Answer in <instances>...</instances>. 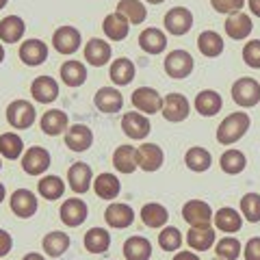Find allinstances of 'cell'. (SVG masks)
Wrapping results in <instances>:
<instances>
[{"label":"cell","mask_w":260,"mask_h":260,"mask_svg":"<svg viewBox=\"0 0 260 260\" xmlns=\"http://www.w3.org/2000/svg\"><path fill=\"white\" fill-rule=\"evenodd\" d=\"M249 124H251V119H249L247 113H241V111L230 113V115H228L217 128V141L221 145L237 143L239 139L245 137V133L249 130Z\"/></svg>","instance_id":"obj_1"},{"label":"cell","mask_w":260,"mask_h":260,"mask_svg":"<svg viewBox=\"0 0 260 260\" xmlns=\"http://www.w3.org/2000/svg\"><path fill=\"white\" fill-rule=\"evenodd\" d=\"M232 100L243 109H251L260 102V83L254 78H239L232 85Z\"/></svg>","instance_id":"obj_2"},{"label":"cell","mask_w":260,"mask_h":260,"mask_svg":"<svg viewBox=\"0 0 260 260\" xmlns=\"http://www.w3.org/2000/svg\"><path fill=\"white\" fill-rule=\"evenodd\" d=\"M7 121L18 128V130H26L35 124V107L28 100H15L7 107Z\"/></svg>","instance_id":"obj_3"},{"label":"cell","mask_w":260,"mask_h":260,"mask_svg":"<svg viewBox=\"0 0 260 260\" xmlns=\"http://www.w3.org/2000/svg\"><path fill=\"white\" fill-rule=\"evenodd\" d=\"M193 68H195L193 56L186 50H174V52H169L165 59V72H167V76L174 80L186 78L193 72Z\"/></svg>","instance_id":"obj_4"},{"label":"cell","mask_w":260,"mask_h":260,"mask_svg":"<svg viewBox=\"0 0 260 260\" xmlns=\"http://www.w3.org/2000/svg\"><path fill=\"white\" fill-rule=\"evenodd\" d=\"M162 117L167 121H184L191 113V104L182 93H167L162 98Z\"/></svg>","instance_id":"obj_5"},{"label":"cell","mask_w":260,"mask_h":260,"mask_svg":"<svg viewBox=\"0 0 260 260\" xmlns=\"http://www.w3.org/2000/svg\"><path fill=\"white\" fill-rule=\"evenodd\" d=\"M213 217L215 215H213V210H210V206L206 204V202H202V200H191V202H186V204L182 206V219L191 228L210 225Z\"/></svg>","instance_id":"obj_6"},{"label":"cell","mask_w":260,"mask_h":260,"mask_svg":"<svg viewBox=\"0 0 260 260\" xmlns=\"http://www.w3.org/2000/svg\"><path fill=\"white\" fill-rule=\"evenodd\" d=\"M162 24H165L167 32H172V35H176V37L186 35L193 26V13L186 9V7H174V9L167 11Z\"/></svg>","instance_id":"obj_7"},{"label":"cell","mask_w":260,"mask_h":260,"mask_svg":"<svg viewBox=\"0 0 260 260\" xmlns=\"http://www.w3.org/2000/svg\"><path fill=\"white\" fill-rule=\"evenodd\" d=\"M48 167H50V152H48L46 148L35 145V148H28L26 152H24L22 169L28 176H42Z\"/></svg>","instance_id":"obj_8"},{"label":"cell","mask_w":260,"mask_h":260,"mask_svg":"<svg viewBox=\"0 0 260 260\" xmlns=\"http://www.w3.org/2000/svg\"><path fill=\"white\" fill-rule=\"evenodd\" d=\"M133 104H135L137 111L154 115V113H158L162 109V98L158 95L156 89L139 87V89H135V93H133Z\"/></svg>","instance_id":"obj_9"},{"label":"cell","mask_w":260,"mask_h":260,"mask_svg":"<svg viewBox=\"0 0 260 260\" xmlns=\"http://www.w3.org/2000/svg\"><path fill=\"white\" fill-rule=\"evenodd\" d=\"M54 50L61 54H74L80 48V32L74 26H59L52 35Z\"/></svg>","instance_id":"obj_10"},{"label":"cell","mask_w":260,"mask_h":260,"mask_svg":"<svg viewBox=\"0 0 260 260\" xmlns=\"http://www.w3.org/2000/svg\"><path fill=\"white\" fill-rule=\"evenodd\" d=\"M150 119L141 115L139 111H135V113H124V119H121V130L130 137V139H135V141H141L145 139V137L150 135Z\"/></svg>","instance_id":"obj_11"},{"label":"cell","mask_w":260,"mask_h":260,"mask_svg":"<svg viewBox=\"0 0 260 260\" xmlns=\"http://www.w3.org/2000/svg\"><path fill=\"white\" fill-rule=\"evenodd\" d=\"M87 213H89V208L83 200H78V198H72V200H65L63 202V206L59 210V215H61V221L65 225H70V228H78V225H83V221L87 219Z\"/></svg>","instance_id":"obj_12"},{"label":"cell","mask_w":260,"mask_h":260,"mask_svg":"<svg viewBox=\"0 0 260 260\" xmlns=\"http://www.w3.org/2000/svg\"><path fill=\"white\" fill-rule=\"evenodd\" d=\"M93 143V133L91 128L85 124H74L65 130V145L74 152H85L91 148Z\"/></svg>","instance_id":"obj_13"},{"label":"cell","mask_w":260,"mask_h":260,"mask_svg":"<svg viewBox=\"0 0 260 260\" xmlns=\"http://www.w3.org/2000/svg\"><path fill=\"white\" fill-rule=\"evenodd\" d=\"M162 160H165V154L156 143H143L141 148H137V165L143 172H158Z\"/></svg>","instance_id":"obj_14"},{"label":"cell","mask_w":260,"mask_h":260,"mask_svg":"<svg viewBox=\"0 0 260 260\" xmlns=\"http://www.w3.org/2000/svg\"><path fill=\"white\" fill-rule=\"evenodd\" d=\"M20 59L24 65H28V68H37V65L46 63V59H48V46L42 39H26V42L20 46Z\"/></svg>","instance_id":"obj_15"},{"label":"cell","mask_w":260,"mask_h":260,"mask_svg":"<svg viewBox=\"0 0 260 260\" xmlns=\"http://www.w3.org/2000/svg\"><path fill=\"white\" fill-rule=\"evenodd\" d=\"M68 184L72 186L74 193H85L89 186L93 184V172L87 162H74L68 169Z\"/></svg>","instance_id":"obj_16"},{"label":"cell","mask_w":260,"mask_h":260,"mask_svg":"<svg viewBox=\"0 0 260 260\" xmlns=\"http://www.w3.org/2000/svg\"><path fill=\"white\" fill-rule=\"evenodd\" d=\"M93 104L98 111L102 113H119L121 107H124V98H121V93L117 91V89L113 87H102L98 89V93L93 95Z\"/></svg>","instance_id":"obj_17"},{"label":"cell","mask_w":260,"mask_h":260,"mask_svg":"<svg viewBox=\"0 0 260 260\" xmlns=\"http://www.w3.org/2000/svg\"><path fill=\"white\" fill-rule=\"evenodd\" d=\"M11 210L20 219H28L37 213V198L28 189H18L11 195Z\"/></svg>","instance_id":"obj_18"},{"label":"cell","mask_w":260,"mask_h":260,"mask_svg":"<svg viewBox=\"0 0 260 260\" xmlns=\"http://www.w3.org/2000/svg\"><path fill=\"white\" fill-rule=\"evenodd\" d=\"M111 44H107L104 39H89V44L85 46V61L89 65H93V68H102V65H107L111 61Z\"/></svg>","instance_id":"obj_19"},{"label":"cell","mask_w":260,"mask_h":260,"mask_svg":"<svg viewBox=\"0 0 260 260\" xmlns=\"http://www.w3.org/2000/svg\"><path fill=\"white\" fill-rule=\"evenodd\" d=\"M30 93L39 104H50L59 98V85H56V80L50 76H39L32 80Z\"/></svg>","instance_id":"obj_20"},{"label":"cell","mask_w":260,"mask_h":260,"mask_svg":"<svg viewBox=\"0 0 260 260\" xmlns=\"http://www.w3.org/2000/svg\"><path fill=\"white\" fill-rule=\"evenodd\" d=\"M223 28L228 32V37L230 39H237V42H241V39H245L251 35V28H254V24H251V18L245 13H232L225 18V24Z\"/></svg>","instance_id":"obj_21"},{"label":"cell","mask_w":260,"mask_h":260,"mask_svg":"<svg viewBox=\"0 0 260 260\" xmlns=\"http://www.w3.org/2000/svg\"><path fill=\"white\" fill-rule=\"evenodd\" d=\"M104 219H107V223L111 228H117V230H121V228L133 225V221H135V210H133V206H128V204L113 202V204H109L107 213H104Z\"/></svg>","instance_id":"obj_22"},{"label":"cell","mask_w":260,"mask_h":260,"mask_svg":"<svg viewBox=\"0 0 260 260\" xmlns=\"http://www.w3.org/2000/svg\"><path fill=\"white\" fill-rule=\"evenodd\" d=\"M195 111L200 113V115L204 117H215L219 111H221L223 107V100L221 95H219L217 91H213V89H204V91H200L198 95H195Z\"/></svg>","instance_id":"obj_23"},{"label":"cell","mask_w":260,"mask_h":260,"mask_svg":"<svg viewBox=\"0 0 260 260\" xmlns=\"http://www.w3.org/2000/svg\"><path fill=\"white\" fill-rule=\"evenodd\" d=\"M128 20L124 18L121 13H111L104 18L102 22V30H104V35H107L109 39H113V42H121V39H126L128 37V32H130V26H128Z\"/></svg>","instance_id":"obj_24"},{"label":"cell","mask_w":260,"mask_h":260,"mask_svg":"<svg viewBox=\"0 0 260 260\" xmlns=\"http://www.w3.org/2000/svg\"><path fill=\"white\" fill-rule=\"evenodd\" d=\"M39 126H42V130L48 137H56V135H61V133L68 130V115L59 109H50L42 115Z\"/></svg>","instance_id":"obj_25"},{"label":"cell","mask_w":260,"mask_h":260,"mask_svg":"<svg viewBox=\"0 0 260 260\" xmlns=\"http://www.w3.org/2000/svg\"><path fill=\"white\" fill-rule=\"evenodd\" d=\"M135 72H137V70H135V63L130 61V59H126V56H121V59H117V61L111 63L109 76H111V80H113V83H115L117 87H126V85L133 83Z\"/></svg>","instance_id":"obj_26"},{"label":"cell","mask_w":260,"mask_h":260,"mask_svg":"<svg viewBox=\"0 0 260 260\" xmlns=\"http://www.w3.org/2000/svg\"><path fill=\"white\" fill-rule=\"evenodd\" d=\"M215 230L210 225H204V228H191L189 234H186V243L189 247L195 249V251H206L215 245Z\"/></svg>","instance_id":"obj_27"},{"label":"cell","mask_w":260,"mask_h":260,"mask_svg":"<svg viewBox=\"0 0 260 260\" xmlns=\"http://www.w3.org/2000/svg\"><path fill=\"white\" fill-rule=\"evenodd\" d=\"M213 221L217 225V230H221L225 234H234V232H239L241 230V225H243V217L237 213L234 208H219L215 217H213Z\"/></svg>","instance_id":"obj_28"},{"label":"cell","mask_w":260,"mask_h":260,"mask_svg":"<svg viewBox=\"0 0 260 260\" xmlns=\"http://www.w3.org/2000/svg\"><path fill=\"white\" fill-rule=\"evenodd\" d=\"M139 46L148 54H160L167 48V37L158 28H145L139 35Z\"/></svg>","instance_id":"obj_29"},{"label":"cell","mask_w":260,"mask_h":260,"mask_svg":"<svg viewBox=\"0 0 260 260\" xmlns=\"http://www.w3.org/2000/svg\"><path fill=\"white\" fill-rule=\"evenodd\" d=\"M26 26H24V20L18 15H7V18L0 22V39L3 44H18Z\"/></svg>","instance_id":"obj_30"},{"label":"cell","mask_w":260,"mask_h":260,"mask_svg":"<svg viewBox=\"0 0 260 260\" xmlns=\"http://www.w3.org/2000/svg\"><path fill=\"white\" fill-rule=\"evenodd\" d=\"M124 256L126 260H150L152 256V243L145 237H130L124 243Z\"/></svg>","instance_id":"obj_31"},{"label":"cell","mask_w":260,"mask_h":260,"mask_svg":"<svg viewBox=\"0 0 260 260\" xmlns=\"http://www.w3.org/2000/svg\"><path fill=\"white\" fill-rule=\"evenodd\" d=\"M113 165L119 174H133L137 167V148L133 145H119L113 154Z\"/></svg>","instance_id":"obj_32"},{"label":"cell","mask_w":260,"mask_h":260,"mask_svg":"<svg viewBox=\"0 0 260 260\" xmlns=\"http://www.w3.org/2000/svg\"><path fill=\"white\" fill-rule=\"evenodd\" d=\"M93 191L98 198H102V200H115L119 191H121V184L117 180V176H113V174H100L93 180Z\"/></svg>","instance_id":"obj_33"},{"label":"cell","mask_w":260,"mask_h":260,"mask_svg":"<svg viewBox=\"0 0 260 260\" xmlns=\"http://www.w3.org/2000/svg\"><path fill=\"white\" fill-rule=\"evenodd\" d=\"M198 48L200 52L208 56V59H215L223 52V37L215 30H204L202 35L198 37Z\"/></svg>","instance_id":"obj_34"},{"label":"cell","mask_w":260,"mask_h":260,"mask_svg":"<svg viewBox=\"0 0 260 260\" xmlns=\"http://www.w3.org/2000/svg\"><path fill=\"white\" fill-rule=\"evenodd\" d=\"M61 80L68 87H80L87 80V68L80 61H65L61 65Z\"/></svg>","instance_id":"obj_35"},{"label":"cell","mask_w":260,"mask_h":260,"mask_svg":"<svg viewBox=\"0 0 260 260\" xmlns=\"http://www.w3.org/2000/svg\"><path fill=\"white\" fill-rule=\"evenodd\" d=\"M44 251L48 256H52V258H61L65 251H68L70 247V237L65 232H59V230H54L50 234H46L44 237Z\"/></svg>","instance_id":"obj_36"},{"label":"cell","mask_w":260,"mask_h":260,"mask_svg":"<svg viewBox=\"0 0 260 260\" xmlns=\"http://www.w3.org/2000/svg\"><path fill=\"white\" fill-rule=\"evenodd\" d=\"M117 13H121L130 24H141L148 18V9L141 0H119L117 3Z\"/></svg>","instance_id":"obj_37"},{"label":"cell","mask_w":260,"mask_h":260,"mask_svg":"<svg viewBox=\"0 0 260 260\" xmlns=\"http://www.w3.org/2000/svg\"><path fill=\"white\" fill-rule=\"evenodd\" d=\"M109 245H111V234L104 228H91L85 234V247L91 254H102V251L109 249Z\"/></svg>","instance_id":"obj_38"},{"label":"cell","mask_w":260,"mask_h":260,"mask_svg":"<svg viewBox=\"0 0 260 260\" xmlns=\"http://www.w3.org/2000/svg\"><path fill=\"white\" fill-rule=\"evenodd\" d=\"M167 219H169V213L162 204H154L152 202V204H145L141 208V221L148 228H162L167 223Z\"/></svg>","instance_id":"obj_39"},{"label":"cell","mask_w":260,"mask_h":260,"mask_svg":"<svg viewBox=\"0 0 260 260\" xmlns=\"http://www.w3.org/2000/svg\"><path fill=\"white\" fill-rule=\"evenodd\" d=\"M184 162L186 167L191 169V172H206V169L213 165V156H210V152L204 150V148H191L189 152L184 154Z\"/></svg>","instance_id":"obj_40"},{"label":"cell","mask_w":260,"mask_h":260,"mask_svg":"<svg viewBox=\"0 0 260 260\" xmlns=\"http://www.w3.org/2000/svg\"><path fill=\"white\" fill-rule=\"evenodd\" d=\"M219 165H221V169H223L225 174L237 176V174H241L243 169H245L247 158H245V154H243L241 150H228V152L221 154V160H219Z\"/></svg>","instance_id":"obj_41"},{"label":"cell","mask_w":260,"mask_h":260,"mask_svg":"<svg viewBox=\"0 0 260 260\" xmlns=\"http://www.w3.org/2000/svg\"><path fill=\"white\" fill-rule=\"evenodd\" d=\"M39 195H42L44 200H61L63 193H65V182L61 180L59 176H46L39 180Z\"/></svg>","instance_id":"obj_42"},{"label":"cell","mask_w":260,"mask_h":260,"mask_svg":"<svg viewBox=\"0 0 260 260\" xmlns=\"http://www.w3.org/2000/svg\"><path fill=\"white\" fill-rule=\"evenodd\" d=\"M22 150H24L22 137H18L15 133L0 135V154H3L7 160H15L22 154Z\"/></svg>","instance_id":"obj_43"},{"label":"cell","mask_w":260,"mask_h":260,"mask_svg":"<svg viewBox=\"0 0 260 260\" xmlns=\"http://www.w3.org/2000/svg\"><path fill=\"white\" fill-rule=\"evenodd\" d=\"M241 213L249 223L260 221V195L258 193H245L241 200Z\"/></svg>","instance_id":"obj_44"},{"label":"cell","mask_w":260,"mask_h":260,"mask_svg":"<svg viewBox=\"0 0 260 260\" xmlns=\"http://www.w3.org/2000/svg\"><path fill=\"white\" fill-rule=\"evenodd\" d=\"M215 254L217 258L223 260H237L241 256V241L234 237H225L215 245Z\"/></svg>","instance_id":"obj_45"},{"label":"cell","mask_w":260,"mask_h":260,"mask_svg":"<svg viewBox=\"0 0 260 260\" xmlns=\"http://www.w3.org/2000/svg\"><path fill=\"white\" fill-rule=\"evenodd\" d=\"M158 245L165 249V251H176V249H180V245H182V234H180V230H178V228H174V225L165 228V230L158 234Z\"/></svg>","instance_id":"obj_46"},{"label":"cell","mask_w":260,"mask_h":260,"mask_svg":"<svg viewBox=\"0 0 260 260\" xmlns=\"http://www.w3.org/2000/svg\"><path fill=\"white\" fill-rule=\"evenodd\" d=\"M243 61L249 68L260 70V39H251L249 44H245V48H243Z\"/></svg>","instance_id":"obj_47"},{"label":"cell","mask_w":260,"mask_h":260,"mask_svg":"<svg viewBox=\"0 0 260 260\" xmlns=\"http://www.w3.org/2000/svg\"><path fill=\"white\" fill-rule=\"evenodd\" d=\"M213 3V9L217 13H223V15H232V13H239L245 5V0H210Z\"/></svg>","instance_id":"obj_48"},{"label":"cell","mask_w":260,"mask_h":260,"mask_svg":"<svg viewBox=\"0 0 260 260\" xmlns=\"http://www.w3.org/2000/svg\"><path fill=\"white\" fill-rule=\"evenodd\" d=\"M245 260H260V237H254L245 243Z\"/></svg>","instance_id":"obj_49"},{"label":"cell","mask_w":260,"mask_h":260,"mask_svg":"<svg viewBox=\"0 0 260 260\" xmlns=\"http://www.w3.org/2000/svg\"><path fill=\"white\" fill-rule=\"evenodd\" d=\"M11 247H13V239H11V234H9V232H5L3 228H0V258L9 254Z\"/></svg>","instance_id":"obj_50"},{"label":"cell","mask_w":260,"mask_h":260,"mask_svg":"<svg viewBox=\"0 0 260 260\" xmlns=\"http://www.w3.org/2000/svg\"><path fill=\"white\" fill-rule=\"evenodd\" d=\"M174 260H200V256L193 254V251H178L174 256Z\"/></svg>","instance_id":"obj_51"},{"label":"cell","mask_w":260,"mask_h":260,"mask_svg":"<svg viewBox=\"0 0 260 260\" xmlns=\"http://www.w3.org/2000/svg\"><path fill=\"white\" fill-rule=\"evenodd\" d=\"M249 5V11L256 15V18H260V0H247Z\"/></svg>","instance_id":"obj_52"},{"label":"cell","mask_w":260,"mask_h":260,"mask_svg":"<svg viewBox=\"0 0 260 260\" xmlns=\"http://www.w3.org/2000/svg\"><path fill=\"white\" fill-rule=\"evenodd\" d=\"M22 260H46L42 254H26V256H24Z\"/></svg>","instance_id":"obj_53"},{"label":"cell","mask_w":260,"mask_h":260,"mask_svg":"<svg viewBox=\"0 0 260 260\" xmlns=\"http://www.w3.org/2000/svg\"><path fill=\"white\" fill-rule=\"evenodd\" d=\"M5 193H7V191H5V184H3V182H0V202H3V200H5Z\"/></svg>","instance_id":"obj_54"},{"label":"cell","mask_w":260,"mask_h":260,"mask_svg":"<svg viewBox=\"0 0 260 260\" xmlns=\"http://www.w3.org/2000/svg\"><path fill=\"white\" fill-rule=\"evenodd\" d=\"M5 61V48H3V44H0V63Z\"/></svg>","instance_id":"obj_55"},{"label":"cell","mask_w":260,"mask_h":260,"mask_svg":"<svg viewBox=\"0 0 260 260\" xmlns=\"http://www.w3.org/2000/svg\"><path fill=\"white\" fill-rule=\"evenodd\" d=\"M150 5H160V3H165V0H148Z\"/></svg>","instance_id":"obj_56"},{"label":"cell","mask_w":260,"mask_h":260,"mask_svg":"<svg viewBox=\"0 0 260 260\" xmlns=\"http://www.w3.org/2000/svg\"><path fill=\"white\" fill-rule=\"evenodd\" d=\"M7 3H9V0H0V9H3V7H5Z\"/></svg>","instance_id":"obj_57"},{"label":"cell","mask_w":260,"mask_h":260,"mask_svg":"<svg viewBox=\"0 0 260 260\" xmlns=\"http://www.w3.org/2000/svg\"><path fill=\"white\" fill-rule=\"evenodd\" d=\"M213 260H223V258H213Z\"/></svg>","instance_id":"obj_58"}]
</instances>
